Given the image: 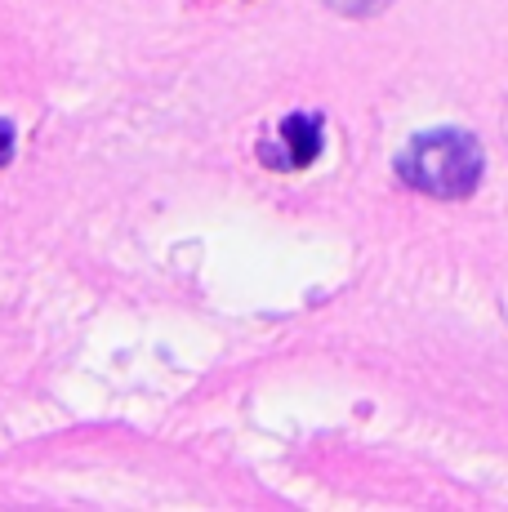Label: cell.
I'll use <instances>...</instances> for the list:
<instances>
[{
	"mask_svg": "<svg viewBox=\"0 0 508 512\" xmlns=\"http://www.w3.org/2000/svg\"><path fill=\"white\" fill-rule=\"evenodd\" d=\"M482 143L464 130H433L419 134L415 143L397 156V174L419 187L428 196H446V201H459L468 196L477 183H482Z\"/></svg>",
	"mask_w": 508,
	"mask_h": 512,
	"instance_id": "6da1fadb",
	"label": "cell"
},
{
	"mask_svg": "<svg viewBox=\"0 0 508 512\" xmlns=\"http://www.w3.org/2000/svg\"><path fill=\"white\" fill-rule=\"evenodd\" d=\"M321 147H326V121L317 112H290L277 125V143H259V156L272 170H308Z\"/></svg>",
	"mask_w": 508,
	"mask_h": 512,
	"instance_id": "7a4b0ae2",
	"label": "cell"
},
{
	"mask_svg": "<svg viewBox=\"0 0 508 512\" xmlns=\"http://www.w3.org/2000/svg\"><path fill=\"white\" fill-rule=\"evenodd\" d=\"M330 5H335L339 14H375V9L388 5V0H330Z\"/></svg>",
	"mask_w": 508,
	"mask_h": 512,
	"instance_id": "3957f363",
	"label": "cell"
},
{
	"mask_svg": "<svg viewBox=\"0 0 508 512\" xmlns=\"http://www.w3.org/2000/svg\"><path fill=\"white\" fill-rule=\"evenodd\" d=\"M9 156H14V125L0 116V165H9Z\"/></svg>",
	"mask_w": 508,
	"mask_h": 512,
	"instance_id": "277c9868",
	"label": "cell"
}]
</instances>
